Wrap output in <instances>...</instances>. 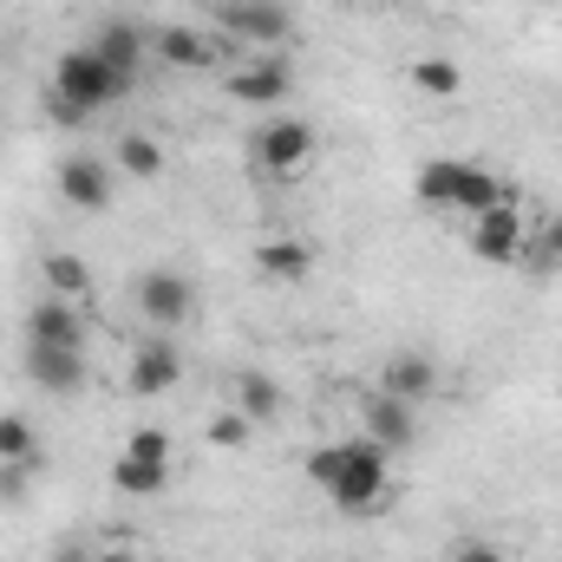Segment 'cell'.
<instances>
[{
  "label": "cell",
  "mask_w": 562,
  "mask_h": 562,
  "mask_svg": "<svg viewBox=\"0 0 562 562\" xmlns=\"http://www.w3.org/2000/svg\"><path fill=\"white\" fill-rule=\"evenodd\" d=\"M307 477L340 504V510H380L386 504V451L373 438H347V445H321L307 458Z\"/></svg>",
  "instance_id": "6da1fadb"
},
{
  "label": "cell",
  "mask_w": 562,
  "mask_h": 562,
  "mask_svg": "<svg viewBox=\"0 0 562 562\" xmlns=\"http://www.w3.org/2000/svg\"><path fill=\"white\" fill-rule=\"evenodd\" d=\"M132 86L92 53V46H72V53H59V66H53V119L59 125H79V119H92V112H105V105H119Z\"/></svg>",
  "instance_id": "7a4b0ae2"
},
{
  "label": "cell",
  "mask_w": 562,
  "mask_h": 562,
  "mask_svg": "<svg viewBox=\"0 0 562 562\" xmlns=\"http://www.w3.org/2000/svg\"><path fill=\"white\" fill-rule=\"evenodd\" d=\"M314 157V125L307 119H276L256 132V170L262 177H301Z\"/></svg>",
  "instance_id": "3957f363"
},
{
  "label": "cell",
  "mask_w": 562,
  "mask_h": 562,
  "mask_svg": "<svg viewBox=\"0 0 562 562\" xmlns=\"http://www.w3.org/2000/svg\"><path fill=\"white\" fill-rule=\"evenodd\" d=\"M524 243H530V229H524V210H517L510 196L491 203V210L477 216V229H471V249H477V262H491V269L524 262Z\"/></svg>",
  "instance_id": "277c9868"
},
{
  "label": "cell",
  "mask_w": 562,
  "mask_h": 562,
  "mask_svg": "<svg viewBox=\"0 0 562 562\" xmlns=\"http://www.w3.org/2000/svg\"><path fill=\"white\" fill-rule=\"evenodd\" d=\"M138 307H144L150 327H183L196 314V288H190V276H177V269H144Z\"/></svg>",
  "instance_id": "5b68a950"
},
{
  "label": "cell",
  "mask_w": 562,
  "mask_h": 562,
  "mask_svg": "<svg viewBox=\"0 0 562 562\" xmlns=\"http://www.w3.org/2000/svg\"><path fill=\"white\" fill-rule=\"evenodd\" d=\"M26 380L40 393H79L92 380V367H86L79 347H40V340H26Z\"/></svg>",
  "instance_id": "8992f818"
},
{
  "label": "cell",
  "mask_w": 562,
  "mask_h": 562,
  "mask_svg": "<svg viewBox=\"0 0 562 562\" xmlns=\"http://www.w3.org/2000/svg\"><path fill=\"white\" fill-rule=\"evenodd\" d=\"M216 20H223L236 40H256V46H281L288 26H294L281 0H236V7H216Z\"/></svg>",
  "instance_id": "52a82bcc"
},
{
  "label": "cell",
  "mask_w": 562,
  "mask_h": 562,
  "mask_svg": "<svg viewBox=\"0 0 562 562\" xmlns=\"http://www.w3.org/2000/svg\"><path fill=\"white\" fill-rule=\"evenodd\" d=\"M177 380H183V353H177L170 340H144L138 353H132L125 393H138V400H157V393H170Z\"/></svg>",
  "instance_id": "ba28073f"
},
{
  "label": "cell",
  "mask_w": 562,
  "mask_h": 562,
  "mask_svg": "<svg viewBox=\"0 0 562 562\" xmlns=\"http://www.w3.org/2000/svg\"><path fill=\"white\" fill-rule=\"evenodd\" d=\"M367 438H373L380 451H406V445L419 438V413H413L406 400H393V393L373 386V400H367Z\"/></svg>",
  "instance_id": "9c48e42d"
},
{
  "label": "cell",
  "mask_w": 562,
  "mask_h": 562,
  "mask_svg": "<svg viewBox=\"0 0 562 562\" xmlns=\"http://www.w3.org/2000/svg\"><path fill=\"white\" fill-rule=\"evenodd\" d=\"M26 340H40V347H86L79 301H59V294H46V301L26 314Z\"/></svg>",
  "instance_id": "30bf717a"
},
{
  "label": "cell",
  "mask_w": 562,
  "mask_h": 562,
  "mask_svg": "<svg viewBox=\"0 0 562 562\" xmlns=\"http://www.w3.org/2000/svg\"><path fill=\"white\" fill-rule=\"evenodd\" d=\"M223 86H229V99H236V105H281V99H288V86H294V72H288V59H256V66L229 72Z\"/></svg>",
  "instance_id": "8fae6325"
},
{
  "label": "cell",
  "mask_w": 562,
  "mask_h": 562,
  "mask_svg": "<svg viewBox=\"0 0 562 562\" xmlns=\"http://www.w3.org/2000/svg\"><path fill=\"white\" fill-rule=\"evenodd\" d=\"M59 196H66L72 210H105V203H112V170H105L99 157H66V164H59Z\"/></svg>",
  "instance_id": "7c38bea8"
},
{
  "label": "cell",
  "mask_w": 562,
  "mask_h": 562,
  "mask_svg": "<svg viewBox=\"0 0 562 562\" xmlns=\"http://www.w3.org/2000/svg\"><path fill=\"white\" fill-rule=\"evenodd\" d=\"M380 393H393V400H406V406H419L438 393V367L425 360V353H393L386 367H380Z\"/></svg>",
  "instance_id": "4fadbf2b"
},
{
  "label": "cell",
  "mask_w": 562,
  "mask_h": 562,
  "mask_svg": "<svg viewBox=\"0 0 562 562\" xmlns=\"http://www.w3.org/2000/svg\"><path fill=\"white\" fill-rule=\"evenodd\" d=\"M92 53H99V59L132 86V79H138V66H144V33L132 26V20H105V26H99V40H92Z\"/></svg>",
  "instance_id": "5bb4252c"
},
{
  "label": "cell",
  "mask_w": 562,
  "mask_h": 562,
  "mask_svg": "<svg viewBox=\"0 0 562 562\" xmlns=\"http://www.w3.org/2000/svg\"><path fill=\"white\" fill-rule=\"evenodd\" d=\"M157 59H164L170 72H203V66L216 59V46H210L203 33H190V26H164V33H157Z\"/></svg>",
  "instance_id": "9a60e30c"
},
{
  "label": "cell",
  "mask_w": 562,
  "mask_h": 562,
  "mask_svg": "<svg viewBox=\"0 0 562 562\" xmlns=\"http://www.w3.org/2000/svg\"><path fill=\"white\" fill-rule=\"evenodd\" d=\"M458 183H464V164L458 157H431V164H419V203L425 210H458Z\"/></svg>",
  "instance_id": "2e32d148"
},
{
  "label": "cell",
  "mask_w": 562,
  "mask_h": 562,
  "mask_svg": "<svg viewBox=\"0 0 562 562\" xmlns=\"http://www.w3.org/2000/svg\"><path fill=\"white\" fill-rule=\"evenodd\" d=\"M256 269H262L269 281H307V276H314V249L276 236V243H262V249H256Z\"/></svg>",
  "instance_id": "e0dca14e"
},
{
  "label": "cell",
  "mask_w": 562,
  "mask_h": 562,
  "mask_svg": "<svg viewBox=\"0 0 562 562\" xmlns=\"http://www.w3.org/2000/svg\"><path fill=\"white\" fill-rule=\"evenodd\" d=\"M236 413H249L256 425H269L288 413V393H281L269 373H236Z\"/></svg>",
  "instance_id": "ac0fdd59"
},
{
  "label": "cell",
  "mask_w": 562,
  "mask_h": 562,
  "mask_svg": "<svg viewBox=\"0 0 562 562\" xmlns=\"http://www.w3.org/2000/svg\"><path fill=\"white\" fill-rule=\"evenodd\" d=\"M112 484H119L125 497H157V491H170V464H164V458H132V451H125V458L112 464Z\"/></svg>",
  "instance_id": "d6986e66"
},
{
  "label": "cell",
  "mask_w": 562,
  "mask_h": 562,
  "mask_svg": "<svg viewBox=\"0 0 562 562\" xmlns=\"http://www.w3.org/2000/svg\"><path fill=\"white\" fill-rule=\"evenodd\" d=\"M40 276H46V294H59V301H79V294L92 288V262H86V256H66V249H53V256L40 262Z\"/></svg>",
  "instance_id": "ffe728a7"
},
{
  "label": "cell",
  "mask_w": 562,
  "mask_h": 562,
  "mask_svg": "<svg viewBox=\"0 0 562 562\" xmlns=\"http://www.w3.org/2000/svg\"><path fill=\"white\" fill-rule=\"evenodd\" d=\"M119 170H125L132 183H157V177H164V150H157V138L125 132V138H119Z\"/></svg>",
  "instance_id": "44dd1931"
},
{
  "label": "cell",
  "mask_w": 562,
  "mask_h": 562,
  "mask_svg": "<svg viewBox=\"0 0 562 562\" xmlns=\"http://www.w3.org/2000/svg\"><path fill=\"white\" fill-rule=\"evenodd\" d=\"M504 196H510V190H504L484 164H464V183H458V210H464V216H484V210L504 203Z\"/></svg>",
  "instance_id": "7402d4cb"
},
{
  "label": "cell",
  "mask_w": 562,
  "mask_h": 562,
  "mask_svg": "<svg viewBox=\"0 0 562 562\" xmlns=\"http://www.w3.org/2000/svg\"><path fill=\"white\" fill-rule=\"evenodd\" d=\"M26 458H40L33 419H20V413H0V464H26Z\"/></svg>",
  "instance_id": "603a6c76"
},
{
  "label": "cell",
  "mask_w": 562,
  "mask_h": 562,
  "mask_svg": "<svg viewBox=\"0 0 562 562\" xmlns=\"http://www.w3.org/2000/svg\"><path fill=\"white\" fill-rule=\"evenodd\" d=\"M413 86H419V92H438V99H451V92L464 86V72H458V59H419V66H413Z\"/></svg>",
  "instance_id": "cb8c5ba5"
},
{
  "label": "cell",
  "mask_w": 562,
  "mask_h": 562,
  "mask_svg": "<svg viewBox=\"0 0 562 562\" xmlns=\"http://www.w3.org/2000/svg\"><path fill=\"white\" fill-rule=\"evenodd\" d=\"M249 431H256V419H249V413H216V419H210V445L243 451V445H249Z\"/></svg>",
  "instance_id": "d4e9b609"
},
{
  "label": "cell",
  "mask_w": 562,
  "mask_h": 562,
  "mask_svg": "<svg viewBox=\"0 0 562 562\" xmlns=\"http://www.w3.org/2000/svg\"><path fill=\"white\" fill-rule=\"evenodd\" d=\"M125 451H132V458H164V464H170V431H164V425H138V431L125 438Z\"/></svg>",
  "instance_id": "484cf974"
},
{
  "label": "cell",
  "mask_w": 562,
  "mask_h": 562,
  "mask_svg": "<svg viewBox=\"0 0 562 562\" xmlns=\"http://www.w3.org/2000/svg\"><path fill=\"white\" fill-rule=\"evenodd\" d=\"M33 464H40V458H26V464H0V504H26V491H33Z\"/></svg>",
  "instance_id": "4316f807"
},
{
  "label": "cell",
  "mask_w": 562,
  "mask_h": 562,
  "mask_svg": "<svg viewBox=\"0 0 562 562\" xmlns=\"http://www.w3.org/2000/svg\"><path fill=\"white\" fill-rule=\"evenodd\" d=\"M537 269H562V216L537 229Z\"/></svg>",
  "instance_id": "83f0119b"
},
{
  "label": "cell",
  "mask_w": 562,
  "mask_h": 562,
  "mask_svg": "<svg viewBox=\"0 0 562 562\" xmlns=\"http://www.w3.org/2000/svg\"><path fill=\"white\" fill-rule=\"evenodd\" d=\"M445 562H504V550H497V543H484V537H458Z\"/></svg>",
  "instance_id": "f1b7e54d"
},
{
  "label": "cell",
  "mask_w": 562,
  "mask_h": 562,
  "mask_svg": "<svg viewBox=\"0 0 562 562\" xmlns=\"http://www.w3.org/2000/svg\"><path fill=\"white\" fill-rule=\"evenodd\" d=\"M53 562H92V557H86V550H59Z\"/></svg>",
  "instance_id": "f546056e"
},
{
  "label": "cell",
  "mask_w": 562,
  "mask_h": 562,
  "mask_svg": "<svg viewBox=\"0 0 562 562\" xmlns=\"http://www.w3.org/2000/svg\"><path fill=\"white\" fill-rule=\"evenodd\" d=\"M92 562H132V557L125 550H105V557H92Z\"/></svg>",
  "instance_id": "4dcf8cb0"
},
{
  "label": "cell",
  "mask_w": 562,
  "mask_h": 562,
  "mask_svg": "<svg viewBox=\"0 0 562 562\" xmlns=\"http://www.w3.org/2000/svg\"><path fill=\"white\" fill-rule=\"evenodd\" d=\"M216 7H236V0H216Z\"/></svg>",
  "instance_id": "1f68e13d"
}]
</instances>
